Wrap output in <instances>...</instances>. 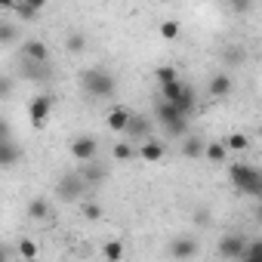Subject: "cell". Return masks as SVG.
Here are the masks:
<instances>
[{
  "label": "cell",
  "instance_id": "obj_1",
  "mask_svg": "<svg viewBox=\"0 0 262 262\" xmlns=\"http://www.w3.org/2000/svg\"><path fill=\"white\" fill-rule=\"evenodd\" d=\"M155 117H158V123L164 126V133H167L170 139H185V136H188V120H191V117H185L176 105L158 99V102H155Z\"/></svg>",
  "mask_w": 262,
  "mask_h": 262
},
{
  "label": "cell",
  "instance_id": "obj_2",
  "mask_svg": "<svg viewBox=\"0 0 262 262\" xmlns=\"http://www.w3.org/2000/svg\"><path fill=\"white\" fill-rule=\"evenodd\" d=\"M228 179H231V185H234L241 194H247V198H262V170H259V167H253V164H234V167L228 170Z\"/></svg>",
  "mask_w": 262,
  "mask_h": 262
},
{
  "label": "cell",
  "instance_id": "obj_3",
  "mask_svg": "<svg viewBox=\"0 0 262 262\" xmlns=\"http://www.w3.org/2000/svg\"><path fill=\"white\" fill-rule=\"evenodd\" d=\"M80 83H83V93L93 96V99H111L114 90H117V80L108 68H86Z\"/></svg>",
  "mask_w": 262,
  "mask_h": 262
},
{
  "label": "cell",
  "instance_id": "obj_4",
  "mask_svg": "<svg viewBox=\"0 0 262 262\" xmlns=\"http://www.w3.org/2000/svg\"><path fill=\"white\" fill-rule=\"evenodd\" d=\"M161 99L170 102V105H176L185 117H191V114L198 111V93H194V86L185 83V80H176V83L161 86Z\"/></svg>",
  "mask_w": 262,
  "mask_h": 262
},
{
  "label": "cell",
  "instance_id": "obj_5",
  "mask_svg": "<svg viewBox=\"0 0 262 262\" xmlns=\"http://www.w3.org/2000/svg\"><path fill=\"white\" fill-rule=\"evenodd\" d=\"M86 179L80 176V170H71V173H62L59 176V185H56V198L65 201V204H74L86 194Z\"/></svg>",
  "mask_w": 262,
  "mask_h": 262
},
{
  "label": "cell",
  "instance_id": "obj_6",
  "mask_svg": "<svg viewBox=\"0 0 262 262\" xmlns=\"http://www.w3.org/2000/svg\"><path fill=\"white\" fill-rule=\"evenodd\" d=\"M247 237L244 234H237V231H231V234H222L219 237V247H216V253H219V259H244V253H247Z\"/></svg>",
  "mask_w": 262,
  "mask_h": 262
},
{
  "label": "cell",
  "instance_id": "obj_7",
  "mask_svg": "<svg viewBox=\"0 0 262 262\" xmlns=\"http://www.w3.org/2000/svg\"><path fill=\"white\" fill-rule=\"evenodd\" d=\"M71 158L80 161V164H90L99 158V139L96 136H77L71 142Z\"/></svg>",
  "mask_w": 262,
  "mask_h": 262
},
{
  "label": "cell",
  "instance_id": "obj_8",
  "mask_svg": "<svg viewBox=\"0 0 262 262\" xmlns=\"http://www.w3.org/2000/svg\"><path fill=\"white\" fill-rule=\"evenodd\" d=\"M198 250H201L198 241L188 237V234H182V237H173V241H170V250H167V253H170L176 262H188V259L198 256Z\"/></svg>",
  "mask_w": 262,
  "mask_h": 262
},
{
  "label": "cell",
  "instance_id": "obj_9",
  "mask_svg": "<svg viewBox=\"0 0 262 262\" xmlns=\"http://www.w3.org/2000/svg\"><path fill=\"white\" fill-rule=\"evenodd\" d=\"M155 129H151V123H148V117H142V114H133V123H129V129H126V142H136V145H142V142H148V139H155L151 136Z\"/></svg>",
  "mask_w": 262,
  "mask_h": 262
},
{
  "label": "cell",
  "instance_id": "obj_10",
  "mask_svg": "<svg viewBox=\"0 0 262 262\" xmlns=\"http://www.w3.org/2000/svg\"><path fill=\"white\" fill-rule=\"evenodd\" d=\"M50 111H53V96H47V93L34 96V99H31V105H28V117H31V123H34V126H43V123H47V117H50Z\"/></svg>",
  "mask_w": 262,
  "mask_h": 262
},
{
  "label": "cell",
  "instance_id": "obj_11",
  "mask_svg": "<svg viewBox=\"0 0 262 262\" xmlns=\"http://www.w3.org/2000/svg\"><path fill=\"white\" fill-rule=\"evenodd\" d=\"M105 123H108L111 133H126L129 123H133V111L123 108V105H114V108L105 114Z\"/></svg>",
  "mask_w": 262,
  "mask_h": 262
},
{
  "label": "cell",
  "instance_id": "obj_12",
  "mask_svg": "<svg viewBox=\"0 0 262 262\" xmlns=\"http://www.w3.org/2000/svg\"><path fill=\"white\" fill-rule=\"evenodd\" d=\"M231 90H234V80H231V74H228V71H216V74L210 77V83H207L210 99H228V96H231Z\"/></svg>",
  "mask_w": 262,
  "mask_h": 262
},
{
  "label": "cell",
  "instance_id": "obj_13",
  "mask_svg": "<svg viewBox=\"0 0 262 262\" xmlns=\"http://www.w3.org/2000/svg\"><path fill=\"white\" fill-rule=\"evenodd\" d=\"M22 59H28V62H50V47L43 40H37V37H28V40H22Z\"/></svg>",
  "mask_w": 262,
  "mask_h": 262
},
{
  "label": "cell",
  "instance_id": "obj_14",
  "mask_svg": "<svg viewBox=\"0 0 262 262\" xmlns=\"http://www.w3.org/2000/svg\"><path fill=\"white\" fill-rule=\"evenodd\" d=\"M22 74L28 80H47V77H53V65L50 62H28V59H22Z\"/></svg>",
  "mask_w": 262,
  "mask_h": 262
},
{
  "label": "cell",
  "instance_id": "obj_15",
  "mask_svg": "<svg viewBox=\"0 0 262 262\" xmlns=\"http://www.w3.org/2000/svg\"><path fill=\"white\" fill-rule=\"evenodd\" d=\"M164 155H167V142H161V139H148V142L139 145V158L148 161V164H158Z\"/></svg>",
  "mask_w": 262,
  "mask_h": 262
},
{
  "label": "cell",
  "instance_id": "obj_16",
  "mask_svg": "<svg viewBox=\"0 0 262 262\" xmlns=\"http://www.w3.org/2000/svg\"><path fill=\"white\" fill-rule=\"evenodd\" d=\"M80 176L86 179V185H96V182H102V179L108 176V164H102V161L96 158V161H90V164L80 167Z\"/></svg>",
  "mask_w": 262,
  "mask_h": 262
},
{
  "label": "cell",
  "instance_id": "obj_17",
  "mask_svg": "<svg viewBox=\"0 0 262 262\" xmlns=\"http://www.w3.org/2000/svg\"><path fill=\"white\" fill-rule=\"evenodd\" d=\"M19 158H22V151H19V145H16L13 139H4V142H0V164H4L7 170L16 167Z\"/></svg>",
  "mask_w": 262,
  "mask_h": 262
},
{
  "label": "cell",
  "instance_id": "obj_18",
  "mask_svg": "<svg viewBox=\"0 0 262 262\" xmlns=\"http://www.w3.org/2000/svg\"><path fill=\"white\" fill-rule=\"evenodd\" d=\"M182 155L185 158H204L207 155V142L201 136H185L182 139Z\"/></svg>",
  "mask_w": 262,
  "mask_h": 262
},
{
  "label": "cell",
  "instance_id": "obj_19",
  "mask_svg": "<svg viewBox=\"0 0 262 262\" xmlns=\"http://www.w3.org/2000/svg\"><path fill=\"white\" fill-rule=\"evenodd\" d=\"M111 155H114V161H133V158H139V148L133 145V142H117L114 148H111Z\"/></svg>",
  "mask_w": 262,
  "mask_h": 262
},
{
  "label": "cell",
  "instance_id": "obj_20",
  "mask_svg": "<svg viewBox=\"0 0 262 262\" xmlns=\"http://www.w3.org/2000/svg\"><path fill=\"white\" fill-rule=\"evenodd\" d=\"M102 256H105V262H123V241H105Z\"/></svg>",
  "mask_w": 262,
  "mask_h": 262
},
{
  "label": "cell",
  "instance_id": "obj_21",
  "mask_svg": "<svg viewBox=\"0 0 262 262\" xmlns=\"http://www.w3.org/2000/svg\"><path fill=\"white\" fill-rule=\"evenodd\" d=\"M28 216L31 219H47L50 216V198H34L28 204Z\"/></svg>",
  "mask_w": 262,
  "mask_h": 262
},
{
  "label": "cell",
  "instance_id": "obj_22",
  "mask_svg": "<svg viewBox=\"0 0 262 262\" xmlns=\"http://www.w3.org/2000/svg\"><path fill=\"white\" fill-rule=\"evenodd\" d=\"M222 62L225 65H244L247 62V50H241V47H228V50H222Z\"/></svg>",
  "mask_w": 262,
  "mask_h": 262
},
{
  "label": "cell",
  "instance_id": "obj_23",
  "mask_svg": "<svg viewBox=\"0 0 262 262\" xmlns=\"http://www.w3.org/2000/svg\"><path fill=\"white\" fill-rule=\"evenodd\" d=\"M225 155H228V145L225 142H207V161H213V164H222L225 161Z\"/></svg>",
  "mask_w": 262,
  "mask_h": 262
},
{
  "label": "cell",
  "instance_id": "obj_24",
  "mask_svg": "<svg viewBox=\"0 0 262 262\" xmlns=\"http://www.w3.org/2000/svg\"><path fill=\"white\" fill-rule=\"evenodd\" d=\"M155 74H158V83H161V86H167V83H176V80H182V77H179V71H176L173 65H161V68H158Z\"/></svg>",
  "mask_w": 262,
  "mask_h": 262
},
{
  "label": "cell",
  "instance_id": "obj_25",
  "mask_svg": "<svg viewBox=\"0 0 262 262\" xmlns=\"http://www.w3.org/2000/svg\"><path fill=\"white\" fill-rule=\"evenodd\" d=\"M241 262H262V237H253L247 244V253H244Z\"/></svg>",
  "mask_w": 262,
  "mask_h": 262
},
{
  "label": "cell",
  "instance_id": "obj_26",
  "mask_svg": "<svg viewBox=\"0 0 262 262\" xmlns=\"http://www.w3.org/2000/svg\"><path fill=\"white\" fill-rule=\"evenodd\" d=\"M16 40H19V28H16L13 22H4V25H0V43L10 47V43H16Z\"/></svg>",
  "mask_w": 262,
  "mask_h": 262
},
{
  "label": "cell",
  "instance_id": "obj_27",
  "mask_svg": "<svg viewBox=\"0 0 262 262\" xmlns=\"http://www.w3.org/2000/svg\"><path fill=\"white\" fill-rule=\"evenodd\" d=\"M37 13H40V4H19V7H16V16L25 19V22L37 19Z\"/></svg>",
  "mask_w": 262,
  "mask_h": 262
},
{
  "label": "cell",
  "instance_id": "obj_28",
  "mask_svg": "<svg viewBox=\"0 0 262 262\" xmlns=\"http://www.w3.org/2000/svg\"><path fill=\"white\" fill-rule=\"evenodd\" d=\"M65 47H68L71 53H83V50H86V37H83L80 31H74V34H68V40H65Z\"/></svg>",
  "mask_w": 262,
  "mask_h": 262
},
{
  "label": "cell",
  "instance_id": "obj_29",
  "mask_svg": "<svg viewBox=\"0 0 262 262\" xmlns=\"http://www.w3.org/2000/svg\"><path fill=\"white\" fill-rule=\"evenodd\" d=\"M225 145H228V151H244V148L250 145V139H247L244 133H231V136L225 139Z\"/></svg>",
  "mask_w": 262,
  "mask_h": 262
},
{
  "label": "cell",
  "instance_id": "obj_30",
  "mask_svg": "<svg viewBox=\"0 0 262 262\" xmlns=\"http://www.w3.org/2000/svg\"><path fill=\"white\" fill-rule=\"evenodd\" d=\"M161 37H167V40H176V37H179V22H176V19H167V22H161Z\"/></svg>",
  "mask_w": 262,
  "mask_h": 262
},
{
  "label": "cell",
  "instance_id": "obj_31",
  "mask_svg": "<svg viewBox=\"0 0 262 262\" xmlns=\"http://www.w3.org/2000/svg\"><path fill=\"white\" fill-rule=\"evenodd\" d=\"M19 253H22V259H34V256H37V244H34L31 237H25V241L19 244Z\"/></svg>",
  "mask_w": 262,
  "mask_h": 262
},
{
  "label": "cell",
  "instance_id": "obj_32",
  "mask_svg": "<svg viewBox=\"0 0 262 262\" xmlns=\"http://www.w3.org/2000/svg\"><path fill=\"white\" fill-rule=\"evenodd\" d=\"M83 216H86V219H99V216H102V207H99L96 201H90V204H83Z\"/></svg>",
  "mask_w": 262,
  "mask_h": 262
},
{
  "label": "cell",
  "instance_id": "obj_33",
  "mask_svg": "<svg viewBox=\"0 0 262 262\" xmlns=\"http://www.w3.org/2000/svg\"><path fill=\"white\" fill-rule=\"evenodd\" d=\"M256 219H259V222H262V204H259V207H256Z\"/></svg>",
  "mask_w": 262,
  "mask_h": 262
}]
</instances>
